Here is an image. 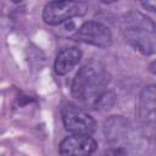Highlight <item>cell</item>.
Returning <instances> with one entry per match:
<instances>
[{
	"instance_id": "3957f363",
	"label": "cell",
	"mask_w": 156,
	"mask_h": 156,
	"mask_svg": "<svg viewBox=\"0 0 156 156\" xmlns=\"http://www.w3.org/2000/svg\"><path fill=\"white\" fill-rule=\"evenodd\" d=\"M138 127L144 138L156 143V85L145 87L138 98Z\"/></svg>"
},
{
	"instance_id": "52a82bcc",
	"label": "cell",
	"mask_w": 156,
	"mask_h": 156,
	"mask_svg": "<svg viewBox=\"0 0 156 156\" xmlns=\"http://www.w3.org/2000/svg\"><path fill=\"white\" fill-rule=\"evenodd\" d=\"M96 141L90 135L73 134L61 141L58 152L61 156H89L96 150Z\"/></svg>"
},
{
	"instance_id": "30bf717a",
	"label": "cell",
	"mask_w": 156,
	"mask_h": 156,
	"mask_svg": "<svg viewBox=\"0 0 156 156\" xmlns=\"http://www.w3.org/2000/svg\"><path fill=\"white\" fill-rule=\"evenodd\" d=\"M141 6L146 10L156 12V1H144V2H141Z\"/></svg>"
},
{
	"instance_id": "7a4b0ae2",
	"label": "cell",
	"mask_w": 156,
	"mask_h": 156,
	"mask_svg": "<svg viewBox=\"0 0 156 156\" xmlns=\"http://www.w3.org/2000/svg\"><path fill=\"white\" fill-rule=\"evenodd\" d=\"M124 40L144 55L156 52V23L139 11L124 13L119 23Z\"/></svg>"
},
{
	"instance_id": "8992f818",
	"label": "cell",
	"mask_w": 156,
	"mask_h": 156,
	"mask_svg": "<svg viewBox=\"0 0 156 156\" xmlns=\"http://www.w3.org/2000/svg\"><path fill=\"white\" fill-rule=\"evenodd\" d=\"M72 39L98 48H107L112 43V34L102 23L89 21L78 28V30L72 35Z\"/></svg>"
},
{
	"instance_id": "9c48e42d",
	"label": "cell",
	"mask_w": 156,
	"mask_h": 156,
	"mask_svg": "<svg viewBox=\"0 0 156 156\" xmlns=\"http://www.w3.org/2000/svg\"><path fill=\"white\" fill-rule=\"evenodd\" d=\"M101 156H127V154L122 147H113L105 151Z\"/></svg>"
},
{
	"instance_id": "8fae6325",
	"label": "cell",
	"mask_w": 156,
	"mask_h": 156,
	"mask_svg": "<svg viewBox=\"0 0 156 156\" xmlns=\"http://www.w3.org/2000/svg\"><path fill=\"white\" fill-rule=\"evenodd\" d=\"M150 71H151L154 74H156V60L150 65Z\"/></svg>"
},
{
	"instance_id": "277c9868",
	"label": "cell",
	"mask_w": 156,
	"mask_h": 156,
	"mask_svg": "<svg viewBox=\"0 0 156 156\" xmlns=\"http://www.w3.org/2000/svg\"><path fill=\"white\" fill-rule=\"evenodd\" d=\"M65 128L76 135H90L96 127L94 118L83 108L74 105H65L61 108Z\"/></svg>"
},
{
	"instance_id": "5b68a950",
	"label": "cell",
	"mask_w": 156,
	"mask_h": 156,
	"mask_svg": "<svg viewBox=\"0 0 156 156\" xmlns=\"http://www.w3.org/2000/svg\"><path fill=\"white\" fill-rule=\"evenodd\" d=\"M87 5L80 1H51L43 10V20L50 26H57L85 12Z\"/></svg>"
},
{
	"instance_id": "6da1fadb",
	"label": "cell",
	"mask_w": 156,
	"mask_h": 156,
	"mask_svg": "<svg viewBox=\"0 0 156 156\" xmlns=\"http://www.w3.org/2000/svg\"><path fill=\"white\" fill-rule=\"evenodd\" d=\"M110 74L99 61H89L76 74L72 83L73 98L84 106H98L106 94Z\"/></svg>"
},
{
	"instance_id": "ba28073f",
	"label": "cell",
	"mask_w": 156,
	"mask_h": 156,
	"mask_svg": "<svg viewBox=\"0 0 156 156\" xmlns=\"http://www.w3.org/2000/svg\"><path fill=\"white\" fill-rule=\"evenodd\" d=\"M82 57V52L79 49L77 48H66L62 49L55 60V72L60 76H63L66 73H68L69 71L73 69V67L76 65H78V62L80 61Z\"/></svg>"
}]
</instances>
